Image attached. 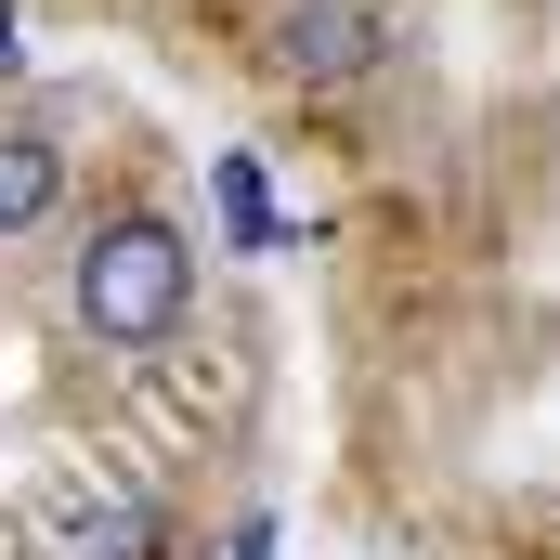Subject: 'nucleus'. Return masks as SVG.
Segmentation results:
<instances>
[{
	"label": "nucleus",
	"instance_id": "f03ea898",
	"mask_svg": "<svg viewBox=\"0 0 560 560\" xmlns=\"http://www.w3.org/2000/svg\"><path fill=\"white\" fill-rule=\"evenodd\" d=\"M275 66L313 79V92L365 79V66H378V13H365V0H287L275 13Z\"/></svg>",
	"mask_w": 560,
	"mask_h": 560
},
{
	"label": "nucleus",
	"instance_id": "7ed1b4c3",
	"mask_svg": "<svg viewBox=\"0 0 560 560\" xmlns=\"http://www.w3.org/2000/svg\"><path fill=\"white\" fill-rule=\"evenodd\" d=\"M52 560H170V522H156V495H105V509L66 522Z\"/></svg>",
	"mask_w": 560,
	"mask_h": 560
},
{
	"label": "nucleus",
	"instance_id": "423d86ee",
	"mask_svg": "<svg viewBox=\"0 0 560 560\" xmlns=\"http://www.w3.org/2000/svg\"><path fill=\"white\" fill-rule=\"evenodd\" d=\"M13 66H26V13L0 0V79H13Z\"/></svg>",
	"mask_w": 560,
	"mask_h": 560
},
{
	"label": "nucleus",
	"instance_id": "39448f33",
	"mask_svg": "<svg viewBox=\"0 0 560 560\" xmlns=\"http://www.w3.org/2000/svg\"><path fill=\"white\" fill-rule=\"evenodd\" d=\"M209 196H222V235H235V248H300V235H287V209H275V183H261V156H222V170H209Z\"/></svg>",
	"mask_w": 560,
	"mask_h": 560
},
{
	"label": "nucleus",
	"instance_id": "20e7f679",
	"mask_svg": "<svg viewBox=\"0 0 560 560\" xmlns=\"http://www.w3.org/2000/svg\"><path fill=\"white\" fill-rule=\"evenodd\" d=\"M52 196H66V156L26 131H0V235H26V222H52Z\"/></svg>",
	"mask_w": 560,
	"mask_h": 560
},
{
	"label": "nucleus",
	"instance_id": "f257e3e1",
	"mask_svg": "<svg viewBox=\"0 0 560 560\" xmlns=\"http://www.w3.org/2000/svg\"><path fill=\"white\" fill-rule=\"evenodd\" d=\"M183 300H196V248H183L156 209H118V222L79 248V326H92L105 352H156V339L183 326Z\"/></svg>",
	"mask_w": 560,
	"mask_h": 560
}]
</instances>
